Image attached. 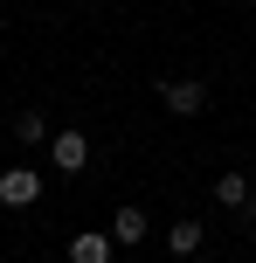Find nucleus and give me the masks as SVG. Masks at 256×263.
I'll return each mask as SVG.
<instances>
[{"instance_id":"f257e3e1","label":"nucleus","mask_w":256,"mask_h":263,"mask_svg":"<svg viewBox=\"0 0 256 263\" xmlns=\"http://www.w3.org/2000/svg\"><path fill=\"white\" fill-rule=\"evenodd\" d=\"M0 201H7V208H35L42 201V173L35 166H7L0 173Z\"/></svg>"},{"instance_id":"f03ea898","label":"nucleus","mask_w":256,"mask_h":263,"mask_svg":"<svg viewBox=\"0 0 256 263\" xmlns=\"http://www.w3.org/2000/svg\"><path fill=\"white\" fill-rule=\"evenodd\" d=\"M160 104L173 111V118H194V111L208 104V90H201V83H160Z\"/></svg>"},{"instance_id":"7ed1b4c3","label":"nucleus","mask_w":256,"mask_h":263,"mask_svg":"<svg viewBox=\"0 0 256 263\" xmlns=\"http://www.w3.org/2000/svg\"><path fill=\"white\" fill-rule=\"evenodd\" d=\"M49 159H55L63 173H76L83 159H90V139H83V132H55V139H49Z\"/></svg>"},{"instance_id":"20e7f679","label":"nucleus","mask_w":256,"mask_h":263,"mask_svg":"<svg viewBox=\"0 0 256 263\" xmlns=\"http://www.w3.org/2000/svg\"><path fill=\"white\" fill-rule=\"evenodd\" d=\"M215 201H222V208H249V173H222V180H215Z\"/></svg>"},{"instance_id":"39448f33","label":"nucleus","mask_w":256,"mask_h":263,"mask_svg":"<svg viewBox=\"0 0 256 263\" xmlns=\"http://www.w3.org/2000/svg\"><path fill=\"white\" fill-rule=\"evenodd\" d=\"M69 263H111V236H76L69 242Z\"/></svg>"},{"instance_id":"423d86ee","label":"nucleus","mask_w":256,"mask_h":263,"mask_svg":"<svg viewBox=\"0 0 256 263\" xmlns=\"http://www.w3.org/2000/svg\"><path fill=\"white\" fill-rule=\"evenodd\" d=\"M111 236H118V242H146V215H139V208H118V215H111Z\"/></svg>"},{"instance_id":"0eeeda50","label":"nucleus","mask_w":256,"mask_h":263,"mask_svg":"<svg viewBox=\"0 0 256 263\" xmlns=\"http://www.w3.org/2000/svg\"><path fill=\"white\" fill-rule=\"evenodd\" d=\"M166 242H173V256H194V250H201V222H173Z\"/></svg>"},{"instance_id":"6e6552de","label":"nucleus","mask_w":256,"mask_h":263,"mask_svg":"<svg viewBox=\"0 0 256 263\" xmlns=\"http://www.w3.org/2000/svg\"><path fill=\"white\" fill-rule=\"evenodd\" d=\"M14 132H21V145H42V139H49V118H42V111H21Z\"/></svg>"}]
</instances>
